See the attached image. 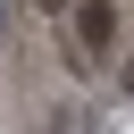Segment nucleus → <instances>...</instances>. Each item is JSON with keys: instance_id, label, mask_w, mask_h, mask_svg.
<instances>
[{"instance_id": "f257e3e1", "label": "nucleus", "mask_w": 134, "mask_h": 134, "mask_svg": "<svg viewBox=\"0 0 134 134\" xmlns=\"http://www.w3.org/2000/svg\"><path fill=\"white\" fill-rule=\"evenodd\" d=\"M109 42H117V8L109 0H84L75 8V50H109Z\"/></svg>"}, {"instance_id": "f03ea898", "label": "nucleus", "mask_w": 134, "mask_h": 134, "mask_svg": "<svg viewBox=\"0 0 134 134\" xmlns=\"http://www.w3.org/2000/svg\"><path fill=\"white\" fill-rule=\"evenodd\" d=\"M50 134H92V109H59V117H50Z\"/></svg>"}, {"instance_id": "7ed1b4c3", "label": "nucleus", "mask_w": 134, "mask_h": 134, "mask_svg": "<svg viewBox=\"0 0 134 134\" xmlns=\"http://www.w3.org/2000/svg\"><path fill=\"white\" fill-rule=\"evenodd\" d=\"M117 84H126V100H134V59H126V75H117Z\"/></svg>"}, {"instance_id": "20e7f679", "label": "nucleus", "mask_w": 134, "mask_h": 134, "mask_svg": "<svg viewBox=\"0 0 134 134\" xmlns=\"http://www.w3.org/2000/svg\"><path fill=\"white\" fill-rule=\"evenodd\" d=\"M42 8H67V0H42Z\"/></svg>"}]
</instances>
